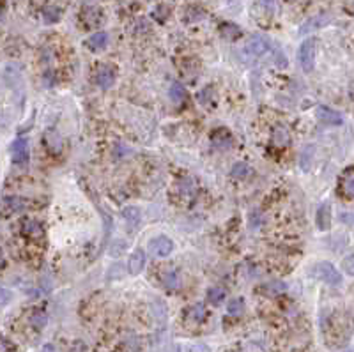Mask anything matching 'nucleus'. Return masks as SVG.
Returning a JSON list of instances; mask_svg holds the SVG:
<instances>
[{
	"mask_svg": "<svg viewBox=\"0 0 354 352\" xmlns=\"http://www.w3.org/2000/svg\"><path fill=\"white\" fill-rule=\"evenodd\" d=\"M312 273H314L315 278L322 280L324 283L328 285H333V287H338V285L342 283V275L337 271V267L333 266V264L330 262H319L314 266V269H312Z\"/></svg>",
	"mask_w": 354,
	"mask_h": 352,
	"instance_id": "obj_1",
	"label": "nucleus"
},
{
	"mask_svg": "<svg viewBox=\"0 0 354 352\" xmlns=\"http://www.w3.org/2000/svg\"><path fill=\"white\" fill-rule=\"evenodd\" d=\"M297 57H299V64H301L303 71L305 73H312L315 68V39H306L301 43L299 46V52H297Z\"/></svg>",
	"mask_w": 354,
	"mask_h": 352,
	"instance_id": "obj_2",
	"label": "nucleus"
},
{
	"mask_svg": "<svg viewBox=\"0 0 354 352\" xmlns=\"http://www.w3.org/2000/svg\"><path fill=\"white\" fill-rule=\"evenodd\" d=\"M149 251H151V255L154 257H168L174 251V241L167 235H158V237L151 239V243H149Z\"/></svg>",
	"mask_w": 354,
	"mask_h": 352,
	"instance_id": "obj_3",
	"label": "nucleus"
},
{
	"mask_svg": "<svg viewBox=\"0 0 354 352\" xmlns=\"http://www.w3.org/2000/svg\"><path fill=\"white\" fill-rule=\"evenodd\" d=\"M269 48H271V43H269L268 37L261 36V34H255L248 41V45L244 46V53L248 57H261L266 52H269Z\"/></svg>",
	"mask_w": 354,
	"mask_h": 352,
	"instance_id": "obj_4",
	"label": "nucleus"
},
{
	"mask_svg": "<svg viewBox=\"0 0 354 352\" xmlns=\"http://www.w3.org/2000/svg\"><path fill=\"white\" fill-rule=\"evenodd\" d=\"M11 156L12 161L18 165H25L30 158V150H29V140L27 138H16L11 143Z\"/></svg>",
	"mask_w": 354,
	"mask_h": 352,
	"instance_id": "obj_5",
	"label": "nucleus"
},
{
	"mask_svg": "<svg viewBox=\"0 0 354 352\" xmlns=\"http://www.w3.org/2000/svg\"><path fill=\"white\" fill-rule=\"evenodd\" d=\"M317 117L322 124H328V126H340L344 122V117L340 112L337 110L330 108V106H319L317 108Z\"/></svg>",
	"mask_w": 354,
	"mask_h": 352,
	"instance_id": "obj_6",
	"label": "nucleus"
},
{
	"mask_svg": "<svg viewBox=\"0 0 354 352\" xmlns=\"http://www.w3.org/2000/svg\"><path fill=\"white\" fill-rule=\"evenodd\" d=\"M145 267V251L143 250H135L130 255V260H128V271L130 275H139V273L143 271Z\"/></svg>",
	"mask_w": 354,
	"mask_h": 352,
	"instance_id": "obj_7",
	"label": "nucleus"
},
{
	"mask_svg": "<svg viewBox=\"0 0 354 352\" xmlns=\"http://www.w3.org/2000/svg\"><path fill=\"white\" fill-rule=\"evenodd\" d=\"M115 81V71L110 68V66H103L99 68L98 74H96V83H98L101 89H110Z\"/></svg>",
	"mask_w": 354,
	"mask_h": 352,
	"instance_id": "obj_8",
	"label": "nucleus"
},
{
	"mask_svg": "<svg viewBox=\"0 0 354 352\" xmlns=\"http://www.w3.org/2000/svg\"><path fill=\"white\" fill-rule=\"evenodd\" d=\"M289 142H290L289 130L282 124L275 126L273 131H271V143H273L275 147H285V145H289Z\"/></svg>",
	"mask_w": 354,
	"mask_h": 352,
	"instance_id": "obj_9",
	"label": "nucleus"
},
{
	"mask_svg": "<svg viewBox=\"0 0 354 352\" xmlns=\"http://www.w3.org/2000/svg\"><path fill=\"white\" fill-rule=\"evenodd\" d=\"M317 227L319 230L326 232L331 227V206L330 202H324L317 209Z\"/></svg>",
	"mask_w": 354,
	"mask_h": 352,
	"instance_id": "obj_10",
	"label": "nucleus"
},
{
	"mask_svg": "<svg viewBox=\"0 0 354 352\" xmlns=\"http://www.w3.org/2000/svg\"><path fill=\"white\" fill-rule=\"evenodd\" d=\"M331 18L328 16V14H317V16L310 18L306 23L301 25V29H299V34H308L312 32V30H317V29H322L324 25L330 23Z\"/></svg>",
	"mask_w": 354,
	"mask_h": 352,
	"instance_id": "obj_11",
	"label": "nucleus"
},
{
	"mask_svg": "<svg viewBox=\"0 0 354 352\" xmlns=\"http://www.w3.org/2000/svg\"><path fill=\"white\" fill-rule=\"evenodd\" d=\"M45 142L46 147L52 154H59L62 150V138L57 130H46L45 133Z\"/></svg>",
	"mask_w": 354,
	"mask_h": 352,
	"instance_id": "obj_12",
	"label": "nucleus"
},
{
	"mask_svg": "<svg viewBox=\"0 0 354 352\" xmlns=\"http://www.w3.org/2000/svg\"><path fill=\"white\" fill-rule=\"evenodd\" d=\"M29 200L20 199V197H5L2 200V207L5 209V212H20V211L27 209Z\"/></svg>",
	"mask_w": 354,
	"mask_h": 352,
	"instance_id": "obj_13",
	"label": "nucleus"
},
{
	"mask_svg": "<svg viewBox=\"0 0 354 352\" xmlns=\"http://www.w3.org/2000/svg\"><path fill=\"white\" fill-rule=\"evenodd\" d=\"M122 218L126 219V223L130 225V228H135L140 225V219H142V212L137 207H124L122 211Z\"/></svg>",
	"mask_w": 354,
	"mask_h": 352,
	"instance_id": "obj_14",
	"label": "nucleus"
},
{
	"mask_svg": "<svg viewBox=\"0 0 354 352\" xmlns=\"http://www.w3.org/2000/svg\"><path fill=\"white\" fill-rule=\"evenodd\" d=\"M106 43H108V36H106V32H96L87 39V46H89V50H92V52H99V50H103L106 46Z\"/></svg>",
	"mask_w": 354,
	"mask_h": 352,
	"instance_id": "obj_15",
	"label": "nucleus"
},
{
	"mask_svg": "<svg viewBox=\"0 0 354 352\" xmlns=\"http://www.w3.org/2000/svg\"><path fill=\"white\" fill-rule=\"evenodd\" d=\"M211 140L216 147H225L227 149V147L232 145V137H230V133L227 130H216Z\"/></svg>",
	"mask_w": 354,
	"mask_h": 352,
	"instance_id": "obj_16",
	"label": "nucleus"
},
{
	"mask_svg": "<svg viewBox=\"0 0 354 352\" xmlns=\"http://www.w3.org/2000/svg\"><path fill=\"white\" fill-rule=\"evenodd\" d=\"M168 96H170V99L175 105H181V103L186 101V90H184V87L181 83H172L170 90H168Z\"/></svg>",
	"mask_w": 354,
	"mask_h": 352,
	"instance_id": "obj_17",
	"label": "nucleus"
},
{
	"mask_svg": "<svg viewBox=\"0 0 354 352\" xmlns=\"http://www.w3.org/2000/svg\"><path fill=\"white\" fill-rule=\"evenodd\" d=\"M204 317H206V308H204L202 303L193 304V306L188 310V319L193 320V322H202Z\"/></svg>",
	"mask_w": 354,
	"mask_h": 352,
	"instance_id": "obj_18",
	"label": "nucleus"
},
{
	"mask_svg": "<svg viewBox=\"0 0 354 352\" xmlns=\"http://www.w3.org/2000/svg\"><path fill=\"white\" fill-rule=\"evenodd\" d=\"M163 285L167 288H177L179 287V275L175 271H172V269H168V271L163 273Z\"/></svg>",
	"mask_w": 354,
	"mask_h": 352,
	"instance_id": "obj_19",
	"label": "nucleus"
},
{
	"mask_svg": "<svg viewBox=\"0 0 354 352\" xmlns=\"http://www.w3.org/2000/svg\"><path fill=\"white\" fill-rule=\"evenodd\" d=\"M230 174H232L234 179H244V177H248V175L252 174V168H250L246 163L239 161V163H236V165L232 166Z\"/></svg>",
	"mask_w": 354,
	"mask_h": 352,
	"instance_id": "obj_20",
	"label": "nucleus"
},
{
	"mask_svg": "<svg viewBox=\"0 0 354 352\" xmlns=\"http://www.w3.org/2000/svg\"><path fill=\"white\" fill-rule=\"evenodd\" d=\"M23 230L25 234L34 235V237L43 235V227H41L39 221H36V219H27V221L23 223Z\"/></svg>",
	"mask_w": 354,
	"mask_h": 352,
	"instance_id": "obj_21",
	"label": "nucleus"
},
{
	"mask_svg": "<svg viewBox=\"0 0 354 352\" xmlns=\"http://www.w3.org/2000/svg\"><path fill=\"white\" fill-rule=\"evenodd\" d=\"M227 312H228V315H234V317L243 315V312H244V301L241 299V297H236V299L228 301Z\"/></svg>",
	"mask_w": 354,
	"mask_h": 352,
	"instance_id": "obj_22",
	"label": "nucleus"
},
{
	"mask_svg": "<svg viewBox=\"0 0 354 352\" xmlns=\"http://www.w3.org/2000/svg\"><path fill=\"white\" fill-rule=\"evenodd\" d=\"M225 299V290L220 287H211L208 290V301L212 304H220Z\"/></svg>",
	"mask_w": 354,
	"mask_h": 352,
	"instance_id": "obj_23",
	"label": "nucleus"
},
{
	"mask_svg": "<svg viewBox=\"0 0 354 352\" xmlns=\"http://www.w3.org/2000/svg\"><path fill=\"white\" fill-rule=\"evenodd\" d=\"M124 250H126V241H121V239H117V241H114V243L110 244V248H108V253H110V257H114V259H119V257L124 253Z\"/></svg>",
	"mask_w": 354,
	"mask_h": 352,
	"instance_id": "obj_24",
	"label": "nucleus"
},
{
	"mask_svg": "<svg viewBox=\"0 0 354 352\" xmlns=\"http://www.w3.org/2000/svg\"><path fill=\"white\" fill-rule=\"evenodd\" d=\"M314 145H308L301 150V168L303 170H308L310 168V163H312V158H314Z\"/></svg>",
	"mask_w": 354,
	"mask_h": 352,
	"instance_id": "obj_25",
	"label": "nucleus"
},
{
	"mask_svg": "<svg viewBox=\"0 0 354 352\" xmlns=\"http://www.w3.org/2000/svg\"><path fill=\"white\" fill-rule=\"evenodd\" d=\"M342 191L354 199V174H346L342 179Z\"/></svg>",
	"mask_w": 354,
	"mask_h": 352,
	"instance_id": "obj_26",
	"label": "nucleus"
},
{
	"mask_svg": "<svg viewBox=\"0 0 354 352\" xmlns=\"http://www.w3.org/2000/svg\"><path fill=\"white\" fill-rule=\"evenodd\" d=\"M61 18V11L57 7H48L45 11V21L46 23H55Z\"/></svg>",
	"mask_w": 354,
	"mask_h": 352,
	"instance_id": "obj_27",
	"label": "nucleus"
},
{
	"mask_svg": "<svg viewBox=\"0 0 354 352\" xmlns=\"http://www.w3.org/2000/svg\"><path fill=\"white\" fill-rule=\"evenodd\" d=\"M11 299H12V292L5 287H0V308L11 303Z\"/></svg>",
	"mask_w": 354,
	"mask_h": 352,
	"instance_id": "obj_28",
	"label": "nucleus"
},
{
	"mask_svg": "<svg viewBox=\"0 0 354 352\" xmlns=\"http://www.w3.org/2000/svg\"><path fill=\"white\" fill-rule=\"evenodd\" d=\"M342 269L347 273V275L354 276V255H347L342 262Z\"/></svg>",
	"mask_w": 354,
	"mask_h": 352,
	"instance_id": "obj_29",
	"label": "nucleus"
},
{
	"mask_svg": "<svg viewBox=\"0 0 354 352\" xmlns=\"http://www.w3.org/2000/svg\"><path fill=\"white\" fill-rule=\"evenodd\" d=\"M221 34L227 37H236V36H239L241 32L237 27H234V25H223V27H221Z\"/></svg>",
	"mask_w": 354,
	"mask_h": 352,
	"instance_id": "obj_30",
	"label": "nucleus"
},
{
	"mask_svg": "<svg viewBox=\"0 0 354 352\" xmlns=\"http://www.w3.org/2000/svg\"><path fill=\"white\" fill-rule=\"evenodd\" d=\"M32 324L36 326V328H45L46 326V315L45 313H36V315L32 317Z\"/></svg>",
	"mask_w": 354,
	"mask_h": 352,
	"instance_id": "obj_31",
	"label": "nucleus"
},
{
	"mask_svg": "<svg viewBox=\"0 0 354 352\" xmlns=\"http://www.w3.org/2000/svg\"><path fill=\"white\" fill-rule=\"evenodd\" d=\"M275 62H277L278 68H287V59H285V55L282 53V50L275 52Z\"/></svg>",
	"mask_w": 354,
	"mask_h": 352,
	"instance_id": "obj_32",
	"label": "nucleus"
},
{
	"mask_svg": "<svg viewBox=\"0 0 354 352\" xmlns=\"http://www.w3.org/2000/svg\"><path fill=\"white\" fill-rule=\"evenodd\" d=\"M41 352H57V351H55V347L52 344H46L45 347L41 349Z\"/></svg>",
	"mask_w": 354,
	"mask_h": 352,
	"instance_id": "obj_33",
	"label": "nucleus"
},
{
	"mask_svg": "<svg viewBox=\"0 0 354 352\" xmlns=\"http://www.w3.org/2000/svg\"><path fill=\"white\" fill-rule=\"evenodd\" d=\"M5 266V259H4V251H2V248H0V269Z\"/></svg>",
	"mask_w": 354,
	"mask_h": 352,
	"instance_id": "obj_34",
	"label": "nucleus"
},
{
	"mask_svg": "<svg viewBox=\"0 0 354 352\" xmlns=\"http://www.w3.org/2000/svg\"><path fill=\"white\" fill-rule=\"evenodd\" d=\"M262 4H264V5H268V7H273L275 0H262Z\"/></svg>",
	"mask_w": 354,
	"mask_h": 352,
	"instance_id": "obj_35",
	"label": "nucleus"
}]
</instances>
